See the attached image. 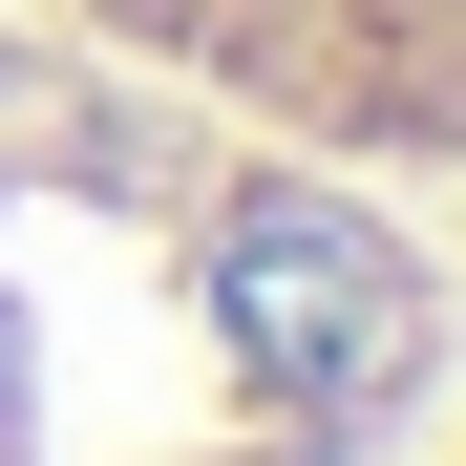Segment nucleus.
I'll list each match as a JSON object with an SVG mask.
<instances>
[{
    "label": "nucleus",
    "instance_id": "f03ea898",
    "mask_svg": "<svg viewBox=\"0 0 466 466\" xmlns=\"http://www.w3.org/2000/svg\"><path fill=\"white\" fill-rule=\"evenodd\" d=\"M424 466H466V424H445V445H424Z\"/></svg>",
    "mask_w": 466,
    "mask_h": 466
},
{
    "label": "nucleus",
    "instance_id": "f257e3e1",
    "mask_svg": "<svg viewBox=\"0 0 466 466\" xmlns=\"http://www.w3.org/2000/svg\"><path fill=\"white\" fill-rule=\"evenodd\" d=\"M43 43L339 191H466V0H43Z\"/></svg>",
    "mask_w": 466,
    "mask_h": 466
}]
</instances>
